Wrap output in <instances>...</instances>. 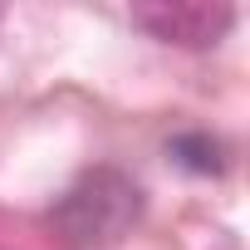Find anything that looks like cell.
Segmentation results:
<instances>
[{"mask_svg":"<svg viewBox=\"0 0 250 250\" xmlns=\"http://www.w3.org/2000/svg\"><path fill=\"white\" fill-rule=\"evenodd\" d=\"M138 206H143L138 182H128L123 172H113V167H98V172L79 177L59 196L54 221H59V230L69 240L93 245V240H113L118 230H128V221L138 216Z\"/></svg>","mask_w":250,"mask_h":250,"instance_id":"1","label":"cell"},{"mask_svg":"<svg viewBox=\"0 0 250 250\" xmlns=\"http://www.w3.org/2000/svg\"><path fill=\"white\" fill-rule=\"evenodd\" d=\"M133 25L152 30L167 44L201 49V44H216L235 25V10L230 5H143V10H133Z\"/></svg>","mask_w":250,"mask_h":250,"instance_id":"2","label":"cell"},{"mask_svg":"<svg viewBox=\"0 0 250 250\" xmlns=\"http://www.w3.org/2000/svg\"><path fill=\"white\" fill-rule=\"evenodd\" d=\"M172 157H177V167L201 172V177H216L226 167V147L211 133H182V138H172Z\"/></svg>","mask_w":250,"mask_h":250,"instance_id":"3","label":"cell"}]
</instances>
